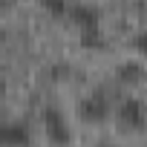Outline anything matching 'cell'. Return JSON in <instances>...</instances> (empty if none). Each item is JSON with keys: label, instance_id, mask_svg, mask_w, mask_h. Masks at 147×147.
<instances>
[{"label": "cell", "instance_id": "6da1fadb", "mask_svg": "<svg viewBox=\"0 0 147 147\" xmlns=\"http://www.w3.org/2000/svg\"><path fill=\"white\" fill-rule=\"evenodd\" d=\"M115 121L124 133H141L144 130V101L141 98H124L115 110Z\"/></svg>", "mask_w": 147, "mask_h": 147}, {"label": "cell", "instance_id": "277c9868", "mask_svg": "<svg viewBox=\"0 0 147 147\" xmlns=\"http://www.w3.org/2000/svg\"><path fill=\"white\" fill-rule=\"evenodd\" d=\"M29 138L32 136L23 124H9V121L0 124V144H26Z\"/></svg>", "mask_w": 147, "mask_h": 147}, {"label": "cell", "instance_id": "3957f363", "mask_svg": "<svg viewBox=\"0 0 147 147\" xmlns=\"http://www.w3.org/2000/svg\"><path fill=\"white\" fill-rule=\"evenodd\" d=\"M78 115H81L87 124H101V121L110 115V104H107V98H104L101 92H92V95L81 98V104H78Z\"/></svg>", "mask_w": 147, "mask_h": 147}, {"label": "cell", "instance_id": "52a82bcc", "mask_svg": "<svg viewBox=\"0 0 147 147\" xmlns=\"http://www.w3.org/2000/svg\"><path fill=\"white\" fill-rule=\"evenodd\" d=\"M3 90H6V84H3V78H0V92H3Z\"/></svg>", "mask_w": 147, "mask_h": 147}, {"label": "cell", "instance_id": "ba28073f", "mask_svg": "<svg viewBox=\"0 0 147 147\" xmlns=\"http://www.w3.org/2000/svg\"><path fill=\"white\" fill-rule=\"evenodd\" d=\"M0 124H3V121H0Z\"/></svg>", "mask_w": 147, "mask_h": 147}, {"label": "cell", "instance_id": "7a4b0ae2", "mask_svg": "<svg viewBox=\"0 0 147 147\" xmlns=\"http://www.w3.org/2000/svg\"><path fill=\"white\" fill-rule=\"evenodd\" d=\"M43 133H46V138L55 141V144H69V141H72V130H69V124H66L61 107H55V104L43 107Z\"/></svg>", "mask_w": 147, "mask_h": 147}, {"label": "cell", "instance_id": "8992f818", "mask_svg": "<svg viewBox=\"0 0 147 147\" xmlns=\"http://www.w3.org/2000/svg\"><path fill=\"white\" fill-rule=\"evenodd\" d=\"M69 3H72V0H40V6H43L52 18H66Z\"/></svg>", "mask_w": 147, "mask_h": 147}, {"label": "cell", "instance_id": "5b68a950", "mask_svg": "<svg viewBox=\"0 0 147 147\" xmlns=\"http://www.w3.org/2000/svg\"><path fill=\"white\" fill-rule=\"evenodd\" d=\"M141 78H144V66H141V61H124L121 66H118V81L121 84H141Z\"/></svg>", "mask_w": 147, "mask_h": 147}]
</instances>
